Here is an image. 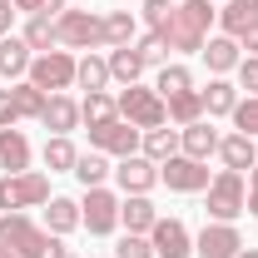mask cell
Instances as JSON below:
<instances>
[{
	"label": "cell",
	"mask_w": 258,
	"mask_h": 258,
	"mask_svg": "<svg viewBox=\"0 0 258 258\" xmlns=\"http://www.w3.org/2000/svg\"><path fill=\"white\" fill-rule=\"evenodd\" d=\"M75 144L64 139V134H55V139H45V169L50 174H75Z\"/></svg>",
	"instance_id": "d4e9b609"
},
{
	"label": "cell",
	"mask_w": 258,
	"mask_h": 258,
	"mask_svg": "<svg viewBox=\"0 0 258 258\" xmlns=\"http://www.w3.org/2000/svg\"><path fill=\"white\" fill-rule=\"evenodd\" d=\"M219 154H224V164H228V169H238V174L258 164V149H253L248 134H228V139H219Z\"/></svg>",
	"instance_id": "ffe728a7"
},
{
	"label": "cell",
	"mask_w": 258,
	"mask_h": 258,
	"mask_svg": "<svg viewBox=\"0 0 258 258\" xmlns=\"http://www.w3.org/2000/svg\"><path fill=\"white\" fill-rule=\"evenodd\" d=\"M109 174H114V169L104 164V154H80V159H75V179H80L85 189H99Z\"/></svg>",
	"instance_id": "f546056e"
},
{
	"label": "cell",
	"mask_w": 258,
	"mask_h": 258,
	"mask_svg": "<svg viewBox=\"0 0 258 258\" xmlns=\"http://www.w3.org/2000/svg\"><path fill=\"white\" fill-rule=\"evenodd\" d=\"M238 80H243V90L258 95V55H253V60H238Z\"/></svg>",
	"instance_id": "60d3db41"
},
{
	"label": "cell",
	"mask_w": 258,
	"mask_h": 258,
	"mask_svg": "<svg viewBox=\"0 0 258 258\" xmlns=\"http://www.w3.org/2000/svg\"><path fill=\"white\" fill-rule=\"evenodd\" d=\"M0 258H15V253H5V248H0Z\"/></svg>",
	"instance_id": "7dc6e473"
},
{
	"label": "cell",
	"mask_w": 258,
	"mask_h": 258,
	"mask_svg": "<svg viewBox=\"0 0 258 258\" xmlns=\"http://www.w3.org/2000/svg\"><path fill=\"white\" fill-rule=\"evenodd\" d=\"M25 70H30V45L15 40V35H5V40H0V75L15 80V75H25Z\"/></svg>",
	"instance_id": "7402d4cb"
},
{
	"label": "cell",
	"mask_w": 258,
	"mask_h": 258,
	"mask_svg": "<svg viewBox=\"0 0 258 258\" xmlns=\"http://www.w3.org/2000/svg\"><path fill=\"white\" fill-rule=\"evenodd\" d=\"M0 99L10 104V114H15V119H40L50 95H45V90H35L30 80H25V85H10V90H0Z\"/></svg>",
	"instance_id": "5bb4252c"
},
{
	"label": "cell",
	"mask_w": 258,
	"mask_h": 258,
	"mask_svg": "<svg viewBox=\"0 0 258 258\" xmlns=\"http://www.w3.org/2000/svg\"><path fill=\"white\" fill-rule=\"evenodd\" d=\"M199 95H204V109L209 114H233V104H238V90L228 80H209V90H199Z\"/></svg>",
	"instance_id": "83f0119b"
},
{
	"label": "cell",
	"mask_w": 258,
	"mask_h": 258,
	"mask_svg": "<svg viewBox=\"0 0 258 258\" xmlns=\"http://www.w3.org/2000/svg\"><path fill=\"white\" fill-rule=\"evenodd\" d=\"M40 124L50 129V134H70V129L80 124V104L70 95H50L45 99V114H40Z\"/></svg>",
	"instance_id": "2e32d148"
},
{
	"label": "cell",
	"mask_w": 258,
	"mask_h": 258,
	"mask_svg": "<svg viewBox=\"0 0 258 258\" xmlns=\"http://www.w3.org/2000/svg\"><path fill=\"white\" fill-rule=\"evenodd\" d=\"M243 209H248V199H243V174H238V169H224V174L209 184V214H214V224H233Z\"/></svg>",
	"instance_id": "8992f818"
},
{
	"label": "cell",
	"mask_w": 258,
	"mask_h": 258,
	"mask_svg": "<svg viewBox=\"0 0 258 258\" xmlns=\"http://www.w3.org/2000/svg\"><path fill=\"white\" fill-rule=\"evenodd\" d=\"M204 60H209V70H214V75L233 70V64H238V40H233V35H219V40H209V45H204Z\"/></svg>",
	"instance_id": "cb8c5ba5"
},
{
	"label": "cell",
	"mask_w": 258,
	"mask_h": 258,
	"mask_svg": "<svg viewBox=\"0 0 258 258\" xmlns=\"http://www.w3.org/2000/svg\"><path fill=\"white\" fill-rule=\"evenodd\" d=\"M10 124H15V114H10V104L0 99V129H10Z\"/></svg>",
	"instance_id": "ee69618b"
},
{
	"label": "cell",
	"mask_w": 258,
	"mask_h": 258,
	"mask_svg": "<svg viewBox=\"0 0 258 258\" xmlns=\"http://www.w3.org/2000/svg\"><path fill=\"white\" fill-rule=\"evenodd\" d=\"M15 10H25V15H50V10H70L64 0H15Z\"/></svg>",
	"instance_id": "ab89813d"
},
{
	"label": "cell",
	"mask_w": 258,
	"mask_h": 258,
	"mask_svg": "<svg viewBox=\"0 0 258 258\" xmlns=\"http://www.w3.org/2000/svg\"><path fill=\"white\" fill-rule=\"evenodd\" d=\"M248 214L258 219V169H253V184H248Z\"/></svg>",
	"instance_id": "7bdbcfd3"
},
{
	"label": "cell",
	"mask_w": 258,
	"mask_h": 258,
	"mask_svg": "<svg viewBox=\"0 0 258 258\" xmlns=\"http://www.w3.org/2000/svg\"><path fill=\"white\" fill-rule=\"evenodd\" d=\"M174 5H179V0H174Z\"/></svg>",
	"instance_id": "c3c4849f"
},
{
	"label": "cell",
	"mask_w": 258,
	"mask_h": 258,
	"mask_svg": "<svg viewBox=\"0 0 258 258\" xmlns=\"http://www.w3.org/2000/svg\"><path fill=\"white\" fill-rule=\"evenodd\" d=\"M114 99L109 95H85V104H80V119H90V124H104V119H114Z\"/></svg>",
	"instance_id": "d6a6232c"
},
{
	"label": "cell",
	"mask_w": 258,
	"mask_h": 258,
	"mask_svg": "<svg viewBox=\"0 0 258 258\" xmlns=\"http://www.w3.org/2000/svg\"><path fill=\"white\" fill-rule=\"evenodd\" d=\"M233 124H238V134H248V139L258 134V95H248L243 104H233Z\"/></svg>",
	"instance_id": "e575fe53"
},
{
	"label": "cell",
	"mask_w": 258,
	"mask_h": 258,
	"mask_svg": "<svg viewBox=\"0 0 258 258\" xmlns=\"http://www.w3.org/2000/svg\"><path fill=\"white\" fill-rule=\"evenodd\" d=\"M40 238H45V228H35L25 214H5V219H0V248H5V253H15V258H35Z\"/></svg>",
	"instance_id": "30bf717a"
},
{
	"label": "cell",
	"mask_w": 258,
	"mask_h": 258,
	"mask_svg": "<svg viewBox=\"0 0 258 258\" xmlns=\"http://www.w3.org/2000/svg\"><path fill=\"white\" fill-rule=\"evenodd\" d=\"M139 144H144V159H154V164H164V159H174V154H179V129H144V139H139Z\"/></svg>",
	"instance_id": "44dd1931"
},
{
	"label": "cell",
	"mask_w": 258,
	"mask_h": 258,
	"mask_svg": "<svg viewBox=\"0 0 258 258\" xmlns=\"http://www.w3.org/2000/svg\"><path fill=\"white\" fill-rule=\"evenodd\" d=\"M114 258H154V243H149L144 233H124L119 248H114Z\"/></svg>",
	"instance_id": "d590c367"
},
{
	"label": "cell",
	"mask_w": 258,
	"mask_h": 258,
	"mask_svg": "<svg viewBox=\"0 0 258 258\" xmlns=\"http://www.w3.org/2000/svg\"><path fill=\"white\" fill-rule=\"evenodd\" d=\"M114 179H119V189H124V194H149L154 184H159V164L144 159V154H129V159H119Z\"/></svg>",
	"instance_id": "4fadbf2b"
},
{
	"label": "cell",
	"mask_w": 258,
	"mask_h": 258,
	"mask_svg": "<svg viewBox=\"0 0 258 258\" xmlns=\"http://www.w3.org/2000/svg\"><path fill=\"white\" fill-rule=\"evenodd\" d=\"M154 90H159L164 99L179 95V90H189V70H184V64H164V70H159V85H154Z\"/></svg>",
	"instance_id": "836d02e7"
},
{
	"label": "cell",
	"mask_w": 258,
	"mask_h": 258,
	"mask_svg": "<svg viewBox=\"0 0 258 258\" xmlns=\"http://www.w3.org/2000/svg\"><path fill=\"white\" fill-rule=\"evenodd\" d=\"M219 25H224V35L243 40V35L258 25V0H228L224 10H219Z\"/></svg>",
	"instance_id": "9a60e30c"
},
{
	"label": "cell",
	"mask_w": 258,
	"mask_h": 258,
	"mask_svg": "<svg viewBox=\"0 0 258 258\" xmlns=\"http://www.w3.org/2000/svg\"><path fill=\"white\" fill-rule=\"evenodd\" d=\"M159 184H169L174 194H199V189H209L214 179H209L204 159H189V154H174V159H164V164H159Z\"/></svg>",
	"instance_id": "52a82bcc"
},
{
	"label": "cell",
	"mask_w": 258,
	"mask_h": 258,
	"mask_svg": "<svg viewBox=\"0 0 258 258\" xmlns=\"http://www.w3.org/2000/svg\"><path fill=\"white\" fill-rule=\"evenodd\" d=\"M90 144H95L99 154L129 159V154L139 149V129L129 124V119H104V124H90Z\"/></svg>",
	"instance_id": "9c48e42d"
},
{
	"label": "cell",
	"mask_w": 258,
	"mask_h": 258,
	"mask_svg": "<svg viewBox=\"0 0 258 258\" xmlns=\"http://www.w3.org/2000/svg\"><path fill=\"white\" fill-rule=\"evenodd\" d=\"M164 50H169V45H164V40H159L154 30L139 40V60H144V64H159V60H164Z\"/></svg>",
	"instance_id": "74e56055"
},
{
	"label": "cell",
	"mask_w": 258,
	"mask_h": 258,
	"mask_svg": "<svg viewBox=\"0 0 258 258\" xmlns=\"http://www.w3.org/2000/svg\"><path fill=\"white\" fill-rule=\"evenodd\" d=\"M149 243H154V258H189L194 253V238L179 219H154L149 228Z\"/></svg>",
	"instance_id": "8fae6325"
},
{
	"label": "cell",
	"mask_w": 258,
	"mask_h": 258,
	"mask_svg": "<svg viewBox=\"0 0 258 258\" xmlns=\"http://www.w3.org/2000/svg\"><path fill=\"white\" fill-rule=\"evenodd\" d=\"M179 149H184L189 159H209V154H219V129H209L204 119H199V124H184V129H179Z\"/></svg>",
	"instance_id": "e0dca14e"
},
{
	"label": "cell",
	"mask_w": 258,
	"mask_h": 258,
	"mask_svg": "<svg viewBox=\"0 0 258 258\" xmlns=\"http://www.w3.org/2000/svg\"><path fill=\"white\" fill-rule=\"evenodd\" d=\"M214 15H219L214 0H179L174 15H169V25L154 30V35H159L169 50H204V35H209V20Z\"/></svg>",
	"instance_id": "6da1fadb"
},
{
	"label": "cell",
	"mask_w": 258,
	"mask_h": 258,
	"mask_svg": "<svg viewBox=\"0 0 258 258\" xmlns=\"http://www.w3.org/2000/svg\"><path fill=\"white\" fill-rule=\"evenodd\" d=\"M35 258H70V248L60 243V233H50V228H45V238H40V248H35Z\"/></svg>",
	"instance_id": "f35d334b"
},
{
	"label": "cell",
	"mask_w": 258,
	"mask_h": 258,
	"mask_svg": "<svg viewBox=\"0 0 258 258\" xmlns=\"http://www.w3.org/2000/svg\"><path fill=\"white\" fill-rule=\"evenodd\" d=\"M238 248H243V238H238L233 224H204V233L194 238V253L199 258H233Z\"/></svg>",
	"instance_id": "7c38bea8"
},
{
	"label": "cell",
	"mask_w": 258,
	"mask_h": 258,
	"mask_svg": "<svg viewBox=\"0 0 258 258\" xmlns=\"http://www.w3.org/2000/svg\"><path fill=\"white\" fill-rule=\"evenodd\" d=\"M75 70L80 64L70 60V50H45V55H35L30 60V85L35 90H45V95H60V90H70L75 85Z\"/></svg>",
	"instance_id": "3957f363"
},
{
	"label": "cell",
	"mask_w": 258,
	"mask_h": 258,
	"mask_svg": "<svg viewBox=\"0 0 258 258\" xmlns=\"http://www.w3.org/2000/svg\"><path fill=\"white\" fill-rule=\"evenodd\" d=\"M75 224H80V204H75V199H50L45 228H50V233H70Z\"/></svg>",
	"instance_id": "4316f807"
},
{
	"label": "cell",
	"mask_w": 258,
	"mask_h": 258,
	"mask_svg": "<svg viewBox=\"0 0 258 258\" xmlns=\"http://www.w3.org/2000/svg\"><path fill=\"white\" fill-rule=\"evenodd\" d=\"M35 204H50V179L45 174H5L0 179V209L5 214H20V209H35Z\"/></svg>",
	"instance_id": "7a4b0ae2"
},
{
	"label": "cell",
	"mask_w": 258,
	"mask_h": 258,
	"mask_svg": "<svg viewBox=\"0 0 258 258\" xmlns=\"http://www.w3.org/2000/svg\"><path fill=\"white\" fill-rule=\"evenodd\" d=\"M80 224L90 228V233H114V224H119V199L104 189H85V204H80Z\"/></svg>",
	"instance_id": "ba28073f"
},
{
	"label": "cell",
	"mask_w": 258,
	"mask_h": 258,
	"mask_svg": "<svg viewBox=\"0 0 258 258\" xmlns=\"http://www.w3.org/2000/svg\"><path fill=\"white\" fill-rule=\"evenodd\" d=\"M243 45H248V50H253V55H258V25H253V30H248V35H243Z\"/></svg>",
	"instance_id": "f6af8a7d"
},
{
	"label": "cell",
	"mask_w": 258,
	"mask_h": 258,
	"mask_svg": "<svg viewBox=\"0 0 258 258\" xmlns=\"http://www.w3.org/2000/svg\"><path fill=\"white\" fill-rule=\"evenodd\" d=\"M169 15H174V0H144V25L149 30H164Z\"/></svg>",
	"instance_id": "8d00e7d4"
},
{
	"label": "cell",
	"mask_w": 258,
	"mask_h": 258,
	"mask_svg": "<svg viewBox=\"0 0 258 258\" xmlns=\"http://www.w3.org/2000/svg\"><path fill=\"white\" fill-rule=\"evenodd\" d=\"M144 75V60H139V50L134 45H119L114 55H109V80H124V85H134Z\"/></svg>",
	"instance_id": "484cf974"
},
{
	"label": "cell",
	"mask_w": 258,
	"mask_h": 258,
	"mask_svg": "<svg viewBox=\"0 0 258 258\" xmlns=\"http://www.w3.org/2000/svg\"><path fill=\"white\" fill-rule=\"evenodd\" d=\"M154 219H159V214H154V204H149L144 194H129L124 204H119V224H124L129 233H149Z\"/></svg>",
	"instance_id": "d6986e66"
},
{
	"label": "cell",
	"mask_w": 258,
	"mask_h": 258,
	"mask_svg": "<svg viewBox=\"0 0 258 258\" xmlns=\"http://www.w3.org/2000/svg\"><path fill=\"white\" fill-rule=\"evenodd\" d=\"M164 104H169V119L174 124H199V114H204V95L199 90H179V95H169Z\"/></svg>",
	"instance_id": "603a6c76"
},
{
	"label": "cell",
	"mask_w": 258,
	"mask_h": 258,
	"mask_svg": "<svg viewBox=\"0 0 258 258\" xmlns=\"http://www.w3.org/2000/svg\"><path fill=\"white\" fill-rule=\"evenodd\" d=\"M55 40L70 45V50H95V45H104V20L90 15V10H60Z\"/></svg>",
	"instance_id": "5b68a950"
},
{
	"label": "cell",
	"mask_w": 258,
	"mask_h": 258,
	"mask_svg": "<svg viewBox=\"0 0 258 258\" xmlns=\"http://www.w3.org/2000/svg\"><path fill=\"white\" fill-rule=\"evenodd\" d=\"M10 20H15V0H0V40L10 35Z\"/></svg>",
	"instance_id": "b9f144b4"
},
{
	"label": "cell",
	"mask_w": 258,
	"mask_h": 258,
	"mask_svg": "<svg viewBox=\"0 0 258 258\" xmlns=\"http://www.w3.org/2000/svg\"><path fill=\"white\" fill-rule=\"evenodd\" d=\"M25 45L40 50V55H45L50 45H60V40H55V20H50V15H35L30 25H25Z\"/></svg>",
	"instance_id": "1f68e13d"
},
{
	"label": "cell",
	"mask_w": 258,
	"mask_h": 258,
	"mask_svg": "<svg viewBox=\"0 0 258 258\" xmlns=\"http://www.w3.org/2000/svg\"><path fill=\"white\" fill-rule=\"evenodd\" d=\"M75 80H80L90 95H99V90L109 85V60H95V55H85V60H80V70H75Z\"/></svg>",
	"instance_id": "4dcf8cb0"
},
{
	"label": "cell",
	"mask_w": 258,
	"mask_h": 258,
	"mask_svg": "<svg viewBox=\"0 0 258 258\" xmlns=\"http://www.w3.org/2000/svg\"><path fill=\"white\" fill-rule=\"evenodd\" d=\"M134 30H139V20L129 15V10H114V15H104V45H129L134 40Z\"/></svg>",
	"instance_id": "f1b7e54d"
},
{
	"label": "cell",
	"mask_w": 258,
	"mask_h": 258,
	"mask_svg": "<svg viewBox=\"0 0 258 258\" xmlns=\"http://www.w3.org/2000/svg\"><path fill=\"white\" fill-rule=\"evenodd\" d=\"M233 258H258V248H238V253H233Z\"/></svg>",
	"instance_id": "bcb514c9"
},
{
	"label": "cell",
	"mask_w": 258,
	"mask_h": 258,
	"mask_svg": "<svg viewBox=\"0 0 258 258\" xmlns=\"http://www.w3.org/2000/svg\"><path fill=\"white\" fill-rule=\"evenodd\" d=\"M0 164L10 169V174H25L30 169V139L20 134V129H0Z\"/></svg>",
	"instance_id": "ac0fdd59"
},
{
	"label": "cell",
	"mask_w": 258,
	"mask_h": 258,
	"mask_svg": "<svg viewBox=\"0 0 258 258\" xmlns=\"http://www.w3.org/2000/svg\"><path fill=\"white\" fill-rule=\"evenodd\" d=\"M119 114H124L134 129H159L169 119V104H164L159 90H139V85H124L119 95Z\"/></svg>",
	"instance_id": "277c9868"
}]
</instances>
